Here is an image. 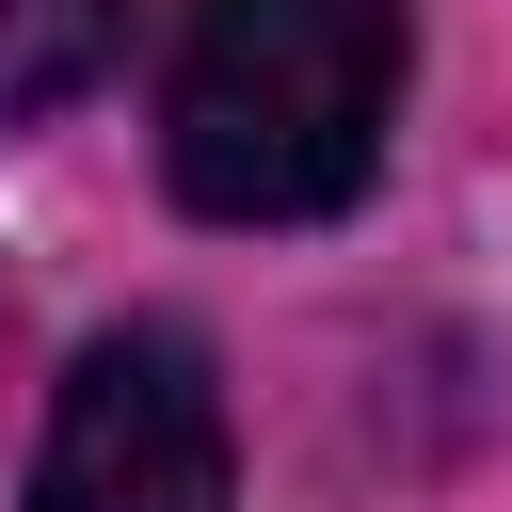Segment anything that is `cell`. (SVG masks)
I'll return each instance as SVG.
<instances>
[{
	"mask_svg": "<svg viewBox=\"0 0 512 512\" xmlns=\"http://www.w3.org/2000/svg\"><path fill=\"white\" fill-rule=\"evenodd\" d=\"M400 0H176L160 176L208 224H320L384 176Z\"/></svg>",
	"mask_w": 512,
	"mask_h": 512,
	"instance_id": "6da1fadb",
	"label": "cell"
},
{
	"mask_svg": "<svg viewBox=\"0 0 512 512\" xmlns=\"http://www.w3.org/2000/svg\"><path fill=\"white\" fill-rule=\"evenodd\" d=\"M32 512H224V384L176 320L80 336L32 432Z\"/></svg>",
	"mask_w": 512,
	"mask_h": 512,
	"instance_id": "7a4b0ae2",
	"label": "cell"
},
{
	"mask_svg": "<svg viewBox=\"0 0 512 512\" xmlns=\"http://www.w3.org/2000/svg\"><path fill=\"white\" fill-rule=\"evenodd\" d=\"M112 16H128V0H0V128L64 112V96L112 64Z\"/></svg>",
	"mask_w": 512,
	"mask_h": 512,
	"instance_id": "3957f363",
	"label": "cell"
}]
</instances>
